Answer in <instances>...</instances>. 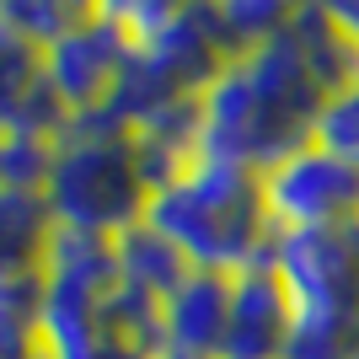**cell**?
<instances>
[{"instance_id":"6da1fadb","label":"cell","mask_w":359,"mask_h":359,"mask_svg":"<svg viewBox=\"0 0 359 359\" xmlns=\"http://www.w3.org/2000/svg\"><path fill=\"white\" fill-rule=\"evenodd\" d=\"M327 102L311 65L300 60L290 27L269 43L225 60L198 97V145L204 156L269 172L290 150L311 145V123Z\"/></svg>"},{"instance_id":"7a4b0ae2","label":"cell","mask_w":359,"mask_h":359,"mask_svg":"<svg viewBox=\"0 0 359 359\" xmlns=\"http://www.w3.org/2000/svg\"><path fill=\"white\" fill-rule=\"evenodd\" d=\"M145 225H156L188 257V269L204 273H241L273 247L263 172L220 156H198L188 172L161 182L150 194Z\"/></svg>"},{"instance_id":"3957f363","label":"cell","mask_w":359,"mask_h":359,"mask_svg":"<svg viewBox=\"0 0 359 359\" xmlns=\"http://www.w3.org/2000/svg\"><path fill=\"white\" fill-rule=\"evenodd\" d=\"M43 204L60 231H86V236L118 241L150 210V182L140 172L135 135L113 113L65 118L60 135H54Z\"/></svg>"},{"instance_id":"277c9868","label":"cell","mask_w":359,"mask_h":359,"mask_svg":"<svg viewBox=\"0 0 359 359\" xmlns=\"http://www.w3.org/2000/svg\"><path fill=\"white\" fill-rule=\"evenodd\" d=\"M269 269L295 316L285 359H359V225L273 231Z\"/></svg>"},{"instance_id":"5b68a950","label":"cell","mask_w":359,"mask_h":359,"mask_svg":"<svg viewBox=\"0 0 359 359\" xmlns=\"http://www.w3.org/2000/svg\"><path fill=\"white\" fill-rule=\"evenodd\" d=\"M123 65H129V32L118 27L113 0H91L86 16L43 48V75H48V91L60 97L65 118L102 113L118 91Z\"/></svg>"},{"instance_id":"8992f818","label":"cell","mask_w":359,"mask_h":359,"mask_svg":"<svg viewBox=\"0 0 359 359\" xmlns=\"http://www.w3.org/2000/svg\"><path fill=\"white\" fill-rule=\"evenodd\" d=\"M273 231H327L359 225V172L322 145H300L263 172Z\"/></svg>"},{"instance_id":"52a82bcc","label":"cell","mask_w":359,"mask_h":359,"mask_svg":"<svg viewBox=\"0 0 359 359\" xmlns=\"http://www.w3.org/2000/svg\"><path fill=\"white\" fill-rule=\"evenodd\" d=\"M290 295L279 285V273L269 269V257L252 269L231 273V311H225L220 354L215 359H285L290 354Z\"/></svg>"},{"instance_id":"ba28073f","label":"cell","mask_w":359,"mask_h":359,"mask_svg":"<svg viewBox=\"0 0 359 359\" xmlns=\"http://www.w3.org/2000/svg\"><path fill=\"white\" fill-rule=\"evenodd\" d=\"M225 311H231V273L188 269V279L161 300V354L215 359L220 354V332H225Z\"/></svg>"},{"instance_id":"9c48e42d","label":"cell","mask_w":359,"mask_h":359,"mask_svg":"<svg viewBox=\"0 0 359 359\" xmlns=\"http://www.w3.org/2000/svg\"><path fill=\"white\" fill-rule=\"evenodd\" d=\"M54 241V215L32 188H0V290L38 285L43 252Z\"/></svg>"},{"instance_id":"30bf717a","label":"cell","mask_w":359,"mask_h":359,"mask_svg":"<svg viewBox=\"0 0 359 359\" xmlns=\"http://www.w3.org/2000/svg\"><path fill=\"white\" fill-rule=\"evenodd\" d=\"M290 38H295L300 60L311 65L316 86L327 91H344L359 81V43L348 38V27L332 16L327 0H295V16H290Z\"/></svg>"},{"instance_id":"8fae6325","label":"cell","mask_w":359,"mask_h":359,"mask_svg":"<svg viewBox=\"0 0 359 359\" xmlns=\"http://www.w3.org/2000/svg\"><path fill=\"white\" fill-rule=\"evenodd\" d=\"M113 269H118L123 290H140V295H150V300H166L182 279H188V257H182L156 225L140 220V225H129V231L113 241Z\"/></svg>"},{"instance_id":"7c38bea8","label":"cell","mask_w":359,"mask_h":359,"mask_svg":"<svg viewBox=\"0 0 359 359\" xmlns=\"http://www.w3.org/2000/svg\"><path fill=\"white\" fill-rule=\"evenodd\" d=\"M210 6H215V22H220L231 60L279 38L290 27V16H295V0H210Z\"/></svg>"},{"instance_id":"4fadbf2b","label":"cell","mask_w":359,"mask_h":359,"mask_svg":"<svg viewBox=\"0 0 359 359\" xmlns=\"http://www.w3.org/2000/svg\"><path fill=\"white\" fill-rule=\"evenodd\" d=\"M311 145H322L327 156H338L359 172V81L322 102V113L311 123Z\"/></svg>"},{"instance_id":"5bb4252c","label":"cell","mask_w":359,"mask_h":359,"mask_svg":"<svg viewBox=\"0 0 359 359\" xmlns=\"http://www.w3.org/2000/svg\"><path fill=\"white\" fill-rule=\"evenodd\" d=\"M0 359H43V338H38V285L0 290Z\"/></svg>"},{"instance_id":"9a60e30c","label":"cell","mask_w":359,"mask_h":359,"mask_svg":"<svg viewBox=\"0 0 359 359\" xmlns=\"http://www.w3.org/2000/svg\"><path fill=\"white\" fill-rule=\"evenodd\" d=\"M6 16L16 22V32L27 38L32 48H48L60 32H70L81 16H86L91 0H0Z\"/></svg>"},{"instance_id":"2e32d148","label":"cell","mask_w":359,"mask_h":359,"mask_svg":"<svg viewBox=\"0 0 359 359\" xmlns=\"http://www.w3.org/2000/svg\"><path fill=\"white\" fill-rule=\"evenodd\" d=\"M22 43H27V38L16 32V22H11V16H6V6H0V65L11 60V54H16V48H22Z\"/></svg>"},{"instance_id":"e0dca14e","label":"cell","mask_w":359,"mask_h":359,"mask_svg":"<svg viewBox=\"0 0 359 359\" xmlns=\"http://www.w3.org/2000/svg\"><path fill=\"white\" fill-rule=\"evenodd\" d=\"M327 6H332V16L348 27V38L359 43V0H327Z\"/></svg>"},{"instance_id":"ac0fdd59","label":"cell","mask_w":359,"mask_h":359,"mask_svg":"<svg viewBox=\"0 0 359 359\" xmlns=\"http://www.w3.org/2000/svg\"><path fill=\"white\" fill-rule=\"evenodd\" d=\"M161 359H182V354H161Z\"/></svg>"}]
</instances>
